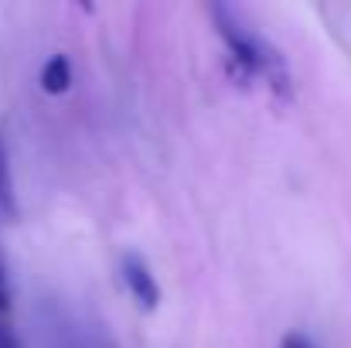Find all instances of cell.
I'll list each match as a JSON object with an SVG mask.
<instances>
[{
  "mask_svg": "<svg viewBox=\"0 0 351 348\" xmlns=\"http://www.w3.org/2000/svg\"><path fill=\"white\" fill-rule=\"evenodd\" d=\"M208 14H212L215 31H219V38L226 41L229 55L239 62L242 76H259V79H266V86H269L273 93L290 96V72H287L283 55H280V51H276V48L256 31V27H249L245 17L235 14L232 7H226V3H212Z\"/></svg>",
  "mask_w": 351,
  "mask_h": 348,
  "instance_id": "1",
  "label": "cell"
},
{
  "mask_svg": "<svg viewBox=\"0 0 351 348\" xmlns=\"http://www.w3.org/2000/svg\"><path fill=\"white\" fill-rule=\"evenodd\" d=\"M119 277H123V287L130 290V297L143 308V311H157L160 304V287L147 266V259L140 253H126L119 259Z\"/></svg>",
  "mask_w": 351,
  "mask_h": 348,
  "instance_id": "2",
  "label": "cell"
},
{
  "mask_svg": "<svg viewBox=\"0 0 351 348\" xmlns=\"http://www.w3.org/2000/svg\"><path fill=\"white\" fill-rule=\"evenodd\" d=\"M72 86V65L65 55H55L48 58V65L41 69V89L45 93H65Z\"/></svg>",
  "mask_w": 351,
  "mask_h": 348,
  "instance_id": "3",
  "label": "cell"
},
{
  "mask_svg": "<svg viewBox=\"0 0 351 348\" xmlns=\"http://www.w3.org/2000/svg\"><path fill=\"white\" fill-rule=\"evenodd\" d=\"M0 202L10 209V178H7V161H3V147H0Z\"/></svg>",
  "mask_w": 351,
  "mask_h": 348,
  "instance_id": "4",
  "label": "cell"
},
{
  "mask_svg": "<svg viewBox=\"0 0 351 348\" xmlns=\"http://www.w3.org/2000/svg\"><path fill=\"white\" fill-rule=\"evenodd\" d=\"M283 348H314V342H311L307 335H300V332H290V335L283 338Z\"/></svg>",
  "mask_w": 351,
  "mask_h": 348,
  "instance_id": "5",
  "label": "cell"
},
{
  "mask_svg": "<svg viewBox=\"0 0 351 348\" xmlns=\"http://www.w3.org/2000/svg\"><path fill=\"white\" fill-rule=\"evenodd\" d=\"M7 308V277H3V270H0V311Z\"/></svg>",
  "mask_w": 351,
  "mask_h": 348,
  "instance_id": "6",
  "label": "cell"
},
{
  "mask_svg": "<svg viewBox=\"0 0 351 348\" xmlns=\"http://www.w3.org/2000/svg\"><path fill=\"white\" fill-rule=\"evenodd\" d=\"M0 348H10V342H7V338H3V335H0Z\"/></svg>",
  "mask_w": 351,
  "mask_h": 348,
  "instance_id": "7",
  "label": "cell"
}]
</instances>
